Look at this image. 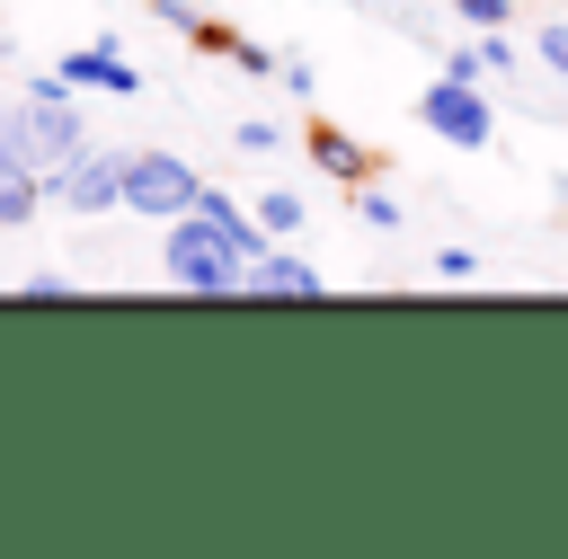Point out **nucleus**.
<instances>
[{
    "instance_id": "obj_1",
    "label": "nucleus",
    "mask_w": 568,
    "mask_h": 559,
    "mask_svg": "<svg viewBox=\"0 0 568 559\" xmlns=\"http://www.w3.org/2000/svg\"><path fill=\"white\" fill-rule=\"evenodd\" d=\"M160 266H169V284L178 293H240V275H248V257L231 248V231H213L204 213H169V248H160Z\"/></svg>"
},
{
    "instance_id": "obj_2",
    "label": "nucleus",
    "mask_w": 568,
    "mask_h": 559,
    "mask_svg": "<svg viewBox=\"0 0 568 559\" xmlns=\"http://www.w3.org/2000/svg\"><path fill=\"white\" fill-rule=\"evenodd\" d=\"M417 124L444 133L453 151H488V142H497V115H488L479 80H426V89H417Z\"/></svg>"
},
{
    "instance_id": "obj_3",
    "label": "nucleus",
    "mask_w": 568,
    "mask_h": 559,
    "mask_svg": "<svg viewBox=\"0 0 568 559\" xmlns=\"http://www.w3.org/2000/svg\"><path fill=\"white\" fill-rule=\"evenodd\" d=\"M195 169L178 160V151H124V213H151V222H169V213H186L195 204Z\"/></svg>"
},
{
    "instance_id": "obj_4",
    "label": "nucleus",
    "mask_w": 568,
    "mask_h": 559,
    "mask_svg": "<svg viewBox=\"0 0 568 559\" xmlns=\"http://www.w3.org/2000/svg\"><path fill=\"white\" fill-rule=\"evenodd\" d=\"M44 204H62V213H106V204H124V151H71L53 177H44Z\"/></svg>"
},
{
    "instance_id": "obj_5",
    "label": "nucleus",
    "mask_w": 568,
    "mask_h": 559,
    "mask_svg": "<svg viewBox=\"0 0 568 559\" xmlns=\"http://www.w3.org/2000/svg\"><path fill=\"white\" fill-rule=\"evenodd\" d=\"M36 213H44V169L27 160L18 124H9V106H0V231H27Z\"/></svg>"
},
{
    "instance_id": "obj_6",
    "label": "nucleus",
    "mask_w": 568,
    "mask_h": 559,
    "mask_svg": "<svg viewBox=\"0 0 568 559\" xmlns=\"http://www.w3.org/2000/svg\"><path fill=\"white\" fill-rule=\"evenodd\" d=\"M302 151H311V169H320V177H337V186H364V177H382V151H373L364 133H346V124H328V115H311V133H302Z\"/></svg>"
},
{
    "instance_id": "obj_7",
    "label": "nucleus",
    "mask_w": 568,
    "mask_h": 559,
    "mask_svg": "<svg viewBox=\"0 0 568 559\" xmlns=\"http://www.w3.org/2000/svg\"><path fill=\"white\" fill-rule=\"evenodd\" d=\"M240 293L248 302H328V275L311 257H293V248H266V257H248Z\"/></svg>"
},
{
    "instance_id": "obj_8",
    "label": "nucleus",
    "mask_w": 568,
    "mask_h": 559,
    "mask_svg": "<svg viewBox=\"0 0 568 559\" xmlns=\"http://www.w3.org/2000/svg\"><path fill=\"white\" fill-rule=\"evenodd\" d=\"M53 71H62L71 89H106V98H133V89H142V71L124 62V44H115V35H98V44H71Z\"/></svg>"
},
{
    "instance_id": "obj_9",
    "label": "nucleus",
    "mask_w": 568,
    "mask_h": 559,
    "mask_svg": "<svg viewBox=\"0 0 568 559\" xmlns=\"http://www.w3.org/2000/svg\"><path fill=\"white\" fill-rule=\"evenodd\" d=\"M257 222H266V240H293V231L311 222V204H302L293 186H266V195H257Z\"/></svg>"
},
{
    "instance_id": "obj_10",
    "label": "nucleus",
    "mask_w": 568,
    "mask_h": 559,
    "mask_svg": "<svg viewBox=\"0 0 568 559\" xmlns=\"http://www.w3.org/2000/svg\"><path fill=\"white\" fill-rule=\"evenodd\" d=\"M346 195H355V222H364V231H399V204H390L382 177H364V186H346Z\"/></svg>"
},
{
    "instance_id": "obj_11",
    "label": "nucleus",
    "mask_w": 568,
    "mask_h": 559,
    "mask_svg": "<svg viewBox=\"0 0 568 559\" xmlns=\"http://www.w3.org/2000/svg\"><path fill=\"white\" fill-rule=\"evenodd\" d=\"M444 80H488V53H479V35H462V44L444 53Z\"/></svg>"
},
{
    "instance_id": "obj_12",
    "label": "nucleus",
    "mask_w": 568,
    "mask_h": 559,
    "mask_svg": "<svg viewBox=\"0 0 568 559\" xmlns=\"http://www.w3.org/2000/svg\"><path fill=\"white\" fill-rule=\"evenodd\" d=\"M462 27H515V0H453Z\"/></svg>"
},
{
    "instance_id": "obj_13",
    "label": "nucleus",
    "mask_w": 568,
    "mask_h": 559,
    "mask_svg": "<svg viewBox=\"0 0 568 559\" xmlns=\"http://www.w3.org/2000/svg\"><path fill=\"white\" fill-rule=\"evenodd\" d=\"M532 53H541V62H550V71L568 80V18H550V27H532Z\"/></svg>"
},
{
    "instance_id": "obj_14",
    "label": "nucleus",
    "mask_w": 568,
    "mask_h": 559,
    "mask_svg": "<svg viewBox=\"0 0 568 559\" xmlns=\"http://www.w3.org/2000/svg\"><path fill=\"white\" fill-rule=\"evenodd\" d=\"M231 142H240V151H275V142H284V124H266V115H248V124H240Z\"/></svg>"
},
{
    "instance_id": "obj_15",
    "label": "nucleus",
    "mask_w": 568,
    "mask_h": 559,
    "mask_svg": "<svg viewBox=\"0 0 568 559\" xmlns=\"http://www.w3.org/2000/svg\"><path fill=\"white\" fill-rule=\"evenodd\" d=\"M435 275H444V284H470L479 257H470V248H435Z\"/></svg>"
},
{
    "instance_id": "obj_16",
    "label": "nucleus",
    "mask_w": 568,
    "mask_h": 559,
    "mask_svg": "<svg viewBox=\"0 0 568 559\" xmlns=\"http://www.w3.org/2000/svg\"><path fill=\"white\" fill-rule=\"evenodd\" d=\"M18 293H27V302H71V284H62V275H27Z\"/></svg>"
},
{
    "instance_id": "obj_17",
    "label": "nucleus",
    "mask_w": 568,
    "mask_h": 559,
    "mask_svg": "<svg viewBox=\"0 0 568 559\" xmlns=\"http://www.w3.org/2000/svg\"><path fill=\"white\" fill-rule=\"evenodd\" d=\"M355 9H390V0H355Z\"/></svg>"
}]
</instances>
